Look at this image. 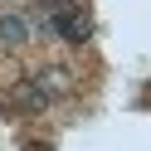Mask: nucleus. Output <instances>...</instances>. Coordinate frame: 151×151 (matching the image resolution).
Segmentation results:
<instances>
[{
	"label": "nucleus",
	"instance_id": "1",
	"mask_svg": "<svg viewBox=\"0 0 151 151\" xmlns=\"http://www.w3.org/2000/svg\"><path fill=\"white\" fill-rule=\"evenodd\" d=\"M39 20L63 44H88L93 39V15H88L83 0H39Z\"/></svg>",
	"mask_w": 151,
	"mask_h": 151
},
{
	"label": "nucleus",
	"instance_id": "2",
	"mask_svg": "<svg viewBox=\"0 0 151 151\" xmlns=\"http://www.w3.org/2000/svg\"><path fill=\"white\" fill-rule=\"evenodd\" d=\"M68 88H73V73L68 68H39V73H29V83L20 88V102L24 107H49V102L63 98Z\"/></svg>",
	"mask_w": 151,
	"mask_h": 151
},
{
	"label": "nucleus",
	"instance_id": "3",
	"mask_svg": "<svg viewBox=\"0 0 151 151\" xmlns=\"http://www.w3.org/2000/svg\"><path fill=\"white\" fill-rule=\"evenodd\" d=\"M29 44V20L24 15H0V49H24Z\"/></svg>",
	"mask_w": 151,
	"mask_h": 151
}]
</instances>
